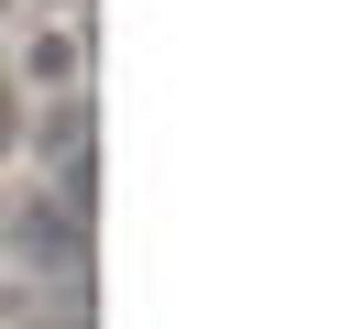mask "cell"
Here are the masks:
<instances>
[{
  "label": "cell",
  "mask_w": 351,
  "mask_h": 329,
  "mask_svg": "<svg viewBox=\"0 0 351 329\" xmlns=\"http://www.w3.org/2000/svg\"><path fill=\"white\" fill-rule=\"evenodd\" d=\"M0 55H11V88H22V99H77V88H88V11L33 0V11L0 33Z\"/></svg>",
  "instance_id": "6da1fadb"
},
{
  "label": "cell",
  "mask_w": 351,
  "mask_h": 329,
  "mask_svg": "<svg viewBox=\"0 0 351 329\" xmlns=\"http://www.w3.org/2000/svg\"><path fill=\"white\" fill-rule=\"evenodd\" d=\"M11 307H22V274H11V263H0V329H11Z\"/></svg>",
  "instance_id": "7a4b0ae2"
},
{
  "label": "cell",
  "mask_w": 351,
  "mask_h": 329,
  "mask_svg": "<svg viewBox=\"0 0 351 329\" xmlns=\"http://www.w3.org/2000/svg\"><path fill=\"white\" fill-rule=\"evenodd\" d=\"M22 11H33V0H0V33H11V22H22Z\"/></svg>",
  "instance_id": "3957f363"
},
{
  "label": "cell",
  "mask_w": 351,
  "mask_h": 329,
  "mask_svg": "<svg viewBox=\"0 0 351 329\" xmlns=\"http://www.w3.org/2000/svg\"><path fill=\"white\" fill-rule=\"evenodd\" d=\"M0 99H22V88H11V55H0Z\"/></svg>",
  "instance_id": "277c9868"
},
{
  "label": "cell",
  "mask_w": 351,
  "mask_h": 329,
  "mask_svg": "<svg viewBox=\"0 0 351 329\" xmlns=\"http://www.w3.org/2000/svg\"><path fill=\"white\" fill-rule=\"evenodd\" d=\"M66 329H88V318H66Z\"/></svg>",
  "instance_id": "5b68a950"
}]
</instances>
